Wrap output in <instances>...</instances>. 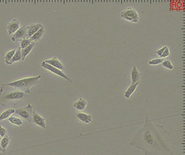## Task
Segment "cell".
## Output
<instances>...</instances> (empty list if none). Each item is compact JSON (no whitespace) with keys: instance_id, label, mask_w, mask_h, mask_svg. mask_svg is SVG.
<instances>
[{"instance_id":"obj_1","label":"cell","mask_w":185,"mask_h":155,"mask_svg":"<svg viewBox=\"0 0 185 155\" xmlns=\"http://www.w3.org/2000/svg\"><path fill=\"white\" fill-rule=\"evenodd\" d=\"M130 145L142 150L145 155L173 154L169 133L162 126L150 121L147 116Z\"/></svg>"},{"instance_id":"obj_2","label":"cell","mask_w":185,"mask_h":155,"mask_svg":"<svg viewBox=\"0 0 185 155\" xmlns=\"http://www.w3.org/2000/svg\"><path fill=\"white\" fill-rule=\"evenodd\" d=\"M2 84L0 87V104L2 106L13 105L24 99L28 94L13 88Z\"/></svg>"},{"instance_id":"obj_3","label":"cell","mask_w":185,"mask_h":155,"mask_svg":"<svg viewBox=\"0 0 185 155\" xmlns=\"http://www.w3.org/2000/svg\"><path fill=\"white\" fill-rule=\"evenodd\" d=\"M41 75L37 76V77L24 78L22 79L10 83V84H4V85H6V86L13 88L17 90V91L24 92L29 94L30 93V88L33 85L38 84Z\"/></svg>"},{"instance_id":"obj_4","label":"cell","mask_w":185,"mask_h":155,"mask_svg":"<svg viewBox=\"0 0 185 155\" xmlns=\"http://www.w3.org/2000/svg\"><path fill=\"white\" fill-rule=\"evenodd\" d=\"M121 17L125 20L133 23L140 22V15L133 7H128L121 13Z\"/></svg>"},{"instance_id":"obj_5","label":"cell","mask_w":185,"mask_h":155,"mask_svg":"<svg viewBox=\"0 0 185 155\" xmlns=\"http://www.w3.org/2000/svg\"><path fill=\"white\" fill-rule=\"evenodd\" d=\"M33 107L31 104H29L26 108H18L15 110V112L19 115L20 117L24 118V119L32 121V114H33Z\"/></svg>"},{"instance_id":"obj_6","label":"cell","mask_w":185,"mask_h":155,"mask_svg":"<svg viewBox=\"0 0 185 155\" xmlns=\"http://www.w3.org/2000/svg\"><path fill=\"white\" fill-rule=\"evenodd\" d=\"M27 26H21L19 29L13 34L11 39L13 41H21L22 39H27Z\"/></svg>"},{"instance_id":"obj_7","label":"cell","mask_w":185,"mask_h":155,"mask_svg":"<svg viewBox=\"0 0 185 155\" xmlns=\"http://www.w3.org/2000/svg\"><path fill=\"white\" fill-rule=\"evenodd\" d=\"M41 66L42 68H44L45 69H47V70H49L50 72H52V73L55 74V75H57L60 76V77L65 79L66 80L69 81V82H71V80L70 79H69L67 76L65 74L63 73V72L61 70H59V69L55 68V67L52 66L51 65L45 63V61H42V63L41 64Z\"/></svg>"},{"instance_id":"obj_8","label":"cell","mask_w":185,"mask_h":155,"mask_svg":"<svg viewBox=\"0 0 185 155\" xmlns=\"http://www.w3.org/2000/svg\"><path fill=\"white\" fill-rule=\"evenodd\" d=\"M20 28V22L19 20L17 19H13V20H11V22L8 23V26H7L9 35H11V34L15 33Z\"/></svg>"},{"instance_id":"obj_9","label":"cell","mask_w":185,"mask_h":155,"mask_svg":"<svg viewBox=\"0 0 185 155\" xmlns=\"http://www.w3.org/2000/svg\"><path fill=\"white\" fill-rule=\"evenodd\" d=\"M32 121H33L35 124L38 125L42 128L45 129L46 128V123H45V118L42 117L40 115H38L36 112L33 111V114H32Z\"/></svg>"},{"instance_id":"obj_10","label":"cell","mask_w":185,"mask_h":155,"mask_svg":"<svg viewBox=\"0 0 185 155\" xmlns=\"http://www.w3.org/2000/svg\"><path fill=\"white\" fill-rule=\"evenodd\" d=\"M142 74L138 70L136 66L133 67L131 69V79H132V84H135L136 83L140 82Z\"/></svg>"},{"instance_id":"obj_11","label":"cell","mask_w":185,"mask_h":155,"mask_svg":"<svg viewBox=\"0 0 185 155\" xmlns=\"http://www.w3.org/2000/svg\"><path fill=\"white\" fill-rule=\"evenodd\" d=\"M42 26V24H33L27 26V37L30 38Z\"/></svg>"},{"instance_id":"obj_12","label":"cell","mask_w":185,"mask_h":155,"mask_svg":"<svg viewBox=\"0 0 185 155\" xmlns=\"http://www.w3.org/2000/svg\"><path fill=\"white\" fill-rule=\"evenodd\" d=\"M45 33V27H44V26L42 25V26L39 29L38 31L33 34V36H31V37L29 38V39L32 41V42H36V41H40L41 38L44 36Z\"/></svg>"},{"instance_id":"obj_13","label":"cell","mask_w":185,"mask_h":155,"mask_svg":"<svg viewBox=\"0 0 185 155\" xmlns=\"http://www.w3.org/2000/svg\"><path fill=\"white\" fill-rule=\"evenodd\" d=\"M45 61V63L49 64L52 66L55 67V68L59 69V70H62V69H63V65L62 64L61 62L60 61V60L58 58H56V57H53V58L52 59H47V60H46V61Z\"/></svg>"},{"instance_id":"obj_14","label":"cell","mask_w":185,"mask_h":155,"mask_svg":"<svg viewBox=\"0 0 185 155\" xmlns=\"http://www.w3.org/2000/svg\"><path fill=\"white\" fill-rule=\"evenodd\" d=\"M76 117L80 121L86 124H89L92 121V117H91V115L85 114V113H78V114H76Z\"/></svg>"},{"instance_id":"obj_15","label":"cell","mask_w":185,"mask_h":155,"mask_svg":"<svg viewBox=\"0 0 185 155\" xmlns=\"http://www.w3.org/2000/svg\"><path fill=\"white\" fill-rule=\"evenodd\" d=\"M87 106V101L84 99L80 98L76 102L74 103V107L76 110L79 111H83L85 110Z\"/></svg>"},{"instance_id":"obj_16","label":"cell","mask_w":185,"mask_h":155,"mask_svg":"<svg viewBox=\"0 0 185 155\" xmlns=\"http://www.w3.org/2000/svg\"><path fill=\"white\" fill-rule=\"evenodd\" d=\"M35 44H36V43L35 42H32L31 44L29 45L26 47L25 48H23V49L21 50V55H22V60H24L25 58H26L27 56L29 54L31 51L32 50V49L34 48Z\"/></svg>"},{"instance_id":"obj_17","label":"cell","mask_w":185,"mask_h":155,"mask_svg":"<svg viewBox=\"0 0 185 155\" xmlns=\"http://www.w3.org/2000/svg\"><path fill=\"white\" fill-rule=\"evenodd\" d=\"M139 84H140V82H137L135 84H132L130 87H128V88L127 89V91L125 92L124 97L127 99L130 98L132 94H133V92L136 91V89H137V87L138 86Z\"/></svg>"},{"instance_id":"obj_18","label":"cell","mask_w":185,"mask_h":155,"mask_svg":"<svg viewBox=\"0 0 185 155\" xmlns=\"http://www.w3.org/2000/svg\"><path fill=\"white\" fill-rule=\"evenodd\" d=\"M21 50H22V49H21L20 47L17 50H16L15 55H13V58L11 59V61L8 62V65L13 64L14 62H16V61H20V60H22V55H21Z\"/></svg>"},{"instance_id":"obj_19","label":"cell","mask_w":185,"mask_h":155,"mask_svg":"<svg viewBox=\"0 0 185 155\" xmlns=\"http://www.w3.org/2000/svg\"><path fill=\"white\" fill-rule=\"evenodd\" d=\"M9 142H10V138H9L7 135L4 136L3 139H2V141H1V143H1L2 148V150H3L4 152H6L7 148H8V146Z\"/></svg>"},{"instance_id":"obj_20","label":"cell","mask_w":185,"mask_h":155,"mask_svg":"<svg viewBox=\"0 0 185 155\" xmlns=\"http://www.w3.org/2000/svg\"><path fill=\"white\" fill-rule=\"evenodd\" d=\"M15 110L13 109V108L12 109H8L4 111V112L0 115V121H3V120L7 119V118H9V117H10L11 115L15 112Z\"/></svg>"},{"instance_id":"obj_21","label":"cell","mask_w":185,"mask_h":155,"mask_svg":"<svg viewBox=\"0 0 185 155\" xmlns=\"http://www.w3.org/2000/svg\"><path fill=\"white\" fill-rule=\"evenodd\" d=\"M8 121H10L11 124L17 125V126H22V125L23 124V122H22V120L19 119V118H17V117H9Z\"/></svg>"},{"instance_id":"obj_22","label":"cell","mask_w":185,"mask_h":155,"mask_svg":"<svg viewBox=\"0 0 185 155\" xmlns=\"http://www.w3.org/2000/svg\"><path fill=\"white\" fill-rule=\"evenodd\" d=\"M32 43V41L30 40L29 39H22L20 41V48L21 49H23V48H25L27 47L28 46L31 44Z\"/></svg>"},{"instance_id":"obj_23","label":"cell","mask_w":185,"mask_h":155,"mask_svg":"<svg viewBox=\"0 0 185 155\" xmlns=\"http://www.w3.org/2000/svg\"><path fill=\"white\" fill-rule=\"evenodd\" d=\"M15 51H16V50H11V51H9L8 52H7L6 54L5 61L7 64H8V62L10 61L11 59L13 58V55H15Z\"/></svg>"},{"instance_id":"obj_24","label":"cell","mask_w":185,"mask_h":155,"mask_svg":"<svg viewBox=\"0 0 185 155\" xmlns=\"http://www.w3.org/2000/svg\"><path fill=\"white\" fill-rule=\"evenodd\" d=\"M161 64H162V66L165 67V68L169 69V70H173V69L174 68V66H173V64L171 63V61H169V60H165Z\"/></svg>"},{"instance_id":"obj_25","label":"cell","mask_w":185,"mask_h":155,"mask_svg":"<svg viewBox=\"0 0 185 155\" xmlns=\"http://www.w3.org/2000/svg\"><path fill=\"white\" fill-rule=\"evenodd\" d=\"M163 61L164 60L162 59L157 58L150 60V61H148V64H149V65H151V66H152V65H159L162 63Z\"/></svg>"},{"instance_id":"obj_26","label":"cell","mask_w":185,"mask_h":155,"mask_svg":"<svg viewBox=\"0 0 185 155\" xmlns=\"http://www.w3.org/2000/svg\"><path fill=\"white\" fill-rule=\"evenodd\" d=\"M170 55V50H169V48H168V47L167 46V47L166 48V49L165 50V51H164L163 54L161 55V57H162V58H166V57H168Z\"/></svg>"},{"instance_id":"obj_27","label":"cell","mask_w":185,"mask_h":155,"mask_svg":"<svg viewBox=\"0 0 185 155\" xmlns=\"http://www.w3.org/2000/svg\"><path fill=\"white\" fill-rule=\"evenodd\" d=\"M168 46H164V47H162V48H161L160 49H159L158 50H157V51L155 52V53L157 55H158V56H159V57H161V55L163 54V52H164V51H165V50L166 49V48Z\"/></svg>"},{"instance_id":"obj_28","label":"cell","mask_w":185,"mask_h":155,"mask_svg":"<svg viewBox=\"0 0 185 155\" xmlns=\"http://www.w3.org/2000/svg\"><path fill=\"white\" fill-rule=\"evenodd\" d=\"M6 133H7L6 130L4 128H3L2 126H0V136H2V137H4V136L6 135Z\"/></svg>"},{"instance_id":"obj_29","label":"cell","mask_w":185,"mask_h":155,"mask_svg":"<svg viewBox=\"0 0 185 155\" xmlns=\"http://www.w3.org/2000/svg\"><path fill=\"white\" fill-rule=\"evenodd\" d=\"M0 152H4V151H3V150H2V146H1V143H0Z\"/></svg>"}]
</instances>
